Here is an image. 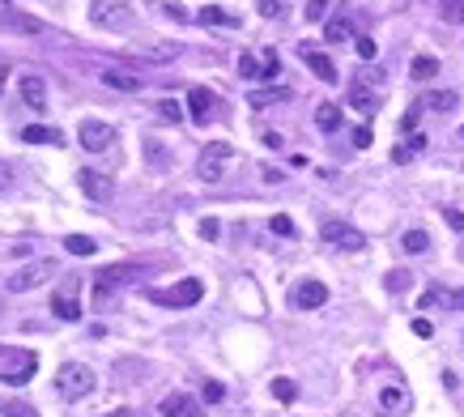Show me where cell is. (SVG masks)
<instances>
[{"label":"cell","mask_w":464,"mask_h":417,"mask_svg":"<svg viewBox=\"0 0 464 417\" xmlns=\"http://www.w3.org/2000/svg\"><path fill=\"white\" fill-rule=\"evenodd\" d=\"M94 371L85 367V362H68V367H60V375H55V388H60V396L64 401H85L90 392H94Z\"/></svg>","instance_id":"cell-1"},{"label":"cell","mask_w":464,"mask_h":417,"mask_svg":"<svg viewBox=\"0 0 464 417\" xmlns=\"http://www.w3.org/2000/svg\"><path fill=\"white\" fill-rule=\"evenodd\" d=\"M230 162H234V149H230L226 141H209L205 153H200V162H196V175H200L205 183H217V179H226Z\"/></svg>","instance_id":"cell-2"},{"label":"cell","mask_w":464,"mask_h":417,"mask_svg":"<svg viewBox=\"0 0 464 417\" xmlns=\"http://www.w3.org/2000/svg\"><path fill=\"white\" fill-rule=\"evenodd\" d=\"M200 298H205V286L196 277H183L171 290H149V303H158V307H196Z\"/></svg>","instance_id":"cell-3"},{"label":"cell","mask_w":464,"mask_h":417,"mask_svg":"<svg viewBox=\"0 0 464 417\" xmlns=\"http://www.w3.org/2000/svg\"><path fill=\"white\" fill-rule=\"evenodd\" d=\"M90 21L102 30H128L132 26V9L124 0H90Z\"/></svg>","instance_id":"cell-4"},{"label":"cell","mask_w":464,"mask_h":417,"mask_svg":"<svg viewBox=\"0 0 464 417\" xmlns=\"http://www.w3.org/2000/svg\"><path fill=\"white\" fill-rule=\"evenodd\" d=\"M77 141H81V149H90V153H102V149H111L115 132H111V124H102V119H81V128H77Z\"/></svg>","instance_id":"cell-5"},{"label":"cell","mask_w":464,"mask_h":417,"mask_svg":"<svg viewBox=\"0 0 464 417\" xmlns=\"http://www.w3.org/2000/svg\"><path fill=\"white\" fill-rule=\"evenodd\" d=\"M320 239H324L328 247H337V251H358V247H362V234H358L350 222H324V226H320Z\"/></svg>","instance_id":"cell-6"},{"label":"cell","mask_w":464,"mask_h":417,"mask_svg":"<svg viewBox=\"0 0 464 417\" xmlns=\"http://www.w3.org/2000/svg\"><path fill=\"white\" fill-rule=\"evenodd\" d=\"M34 371H38V354L21 350V354H13V358L4 362L0 379H4V384H13V388H21V384H30V379H34Z\"/></svg>","instance_id":"cell-7"},{"label":"cell","mask_w":464,"mask_h":417,"mask_svg":"<svg viewBox=\"0 0 464 417\" xmlns=\"http://www.w3.org/2000/svg\"><path fill=\"white\" fill-rule=\"evenodd\" d=\"M77 188H81L90 200H98V205H107L111 192H115V183H111L102 170H94V166H81V170H77Z\"/></svg>","instance_id":"cell-8"},{"label":"cell","mask_w":464,"mask_h":417,"mask_svg":"<svg viewBox=\"0 0 464 417\" xmlns=\"http://www.w3.org/2000/svg\"><path fill=\"white\" fill-rule=\"evenodd\" d=\"M132 273H136L132 264H115V269H102V273L94 277V303L102 307V303H107V298H111V294H115V290H119V286L132 277Z\"/></svg>","instance_id":"cell-9"},{"label":"cell","mask_w":464,"mask_h":417,"mask_svg":"<svg viewBox=\"0 0 464 417\" xmlns=\"http://www.w3.org/2000/svg\"><path fill=\"white\" fill-rule=\"evenodd\" d=\"M55 273V260H38V264H30V269H17L13 277H9V290L13 294H26V290H34L38 281H47Z\"/></svg>","instance_id":"cell-10"},{"label":"cell","mask_w":464,"mask_h":417,"mask_svg":"<svg viewBox=\"0 0 464 417\" xmlns=\"http://www.w3.org/2000/svg\"><path fill=\"white\" fill-rule=\"evenodd\" d=\"M324 303H328V286H324V281L307 277V281L294 286V307H298V311H320Z\"/></svg>","instance_id":"cell-11"},{"label":"cell","mask_w":464,"mask_h":417,"mask_svg":"<svg viewBox=\"0 0 464 417\" xmlns=\"http://www.w3.org/2000/svg\"><path fill=\"white\" fill-rule=\"evenodd\" d=\"M158 413L162 417H205V409H200V401H196L192 392H171V396L158 405Z\"/></svg>","instance_id":"cell-12"},{"label":"cell","mask_w":464,"mask_h":417,"mask_svg":"<svg viewBox=\"0 0 464 417\" xmlns=\"http://www.w3.org/2000/svg\"><path fill=\"white\" fill-rule=\"evenodd\" d=\"M128 55L149 60V64H171V60L179 55V43H132V47H128Z\"/></svg>","instance_id":"cell-13"},{"label":"cell","mask_w":464,"mask_h":417,"mask_svg":"<svg viewBox=\"0 0 464 417\" xmlns=\"http://www.w3.org/2000/svg\"><path fill=\"white\" fill-rule=\"evenodd\" d=\"M51 311H55V320H81V303H77V281L51 294Z\"/></svg>","instance_id":"cell-14"},{"label":"cell","mask_w":464,"mask_h":417,"mask_svg":"<svg viewBox=\"0 0 464 417\" xmlns=\"http://www.w3.org/2000/svg\"><path fill=\"white\" fill-rule=\"evenodd\" d=\"M213 107H217V98H213L205 85H192V94H188V115H192L196 124H209Z\"/></svg>","instance_id":"cell-15"},{"label":"cell","mask_w":464,"mask_h":417,"mask_svg":"<svg viewBox=\"0 0 464 417\" xmlns=\"http://www.w3.org/2000/svg\"><path fill=\"white\" fill-rule=\"evenodd\" d=\"M17 90H21V102H26V107H34V111L47 102V81H43V77H34V72H26V77L17 81Z\"/></svg>","instance_id":"cell-16"},{"label":"cell","mask_w":464,"mask_h":417,"mask_svg":"<svg viewBox=\"0 0 464 417\" xmlns=\"http://www.w3.org/2000/svg\"><path fill=\"white\" fill-rule=\"evenodd\" d=\"M303 60H307V68H311L320 81H328V85L337 81V64H333L324 51H315V47H303Z\"/></svg>","instance_id":"cell-17"},{"label":"cell","mask_w":464,"mask_h":417,"mask_svg":"<svg viewBox=\"0 0 464 417\" xmlns=\"http://www.w3.org/2000/svg\"><path fill=\"white\" fill-rule=\"evenodd\" d=\"M379 409H384V413H405V409H409V392H405L401 384L379 388Z\"/></svg>","instance_id":"cell-18"},{"label":"cell","mask_w":464,"mask_h":417,"mask_svg":"<svg viewBox=\"0 0 464 417\" xmlns=\"http://www.w3.org/2000/svg\"><path fill=\"white\" fill-rule=\"evenodd\" d=\"M102 85L119 90V94H136V90H141V77H136V72H124V68H107V72H102Z\"/></svg>","instance_id":"cell-19"},{"label":"cell","mask_w":464,"mask_h":417,"mask_svg":"<svg viewBox=\"0 0 464 417\" xmlns=\"http://www.w3.org/2000/svg\"><path fill=\"white\" fill-rule=\"evenodd\" d=\"M350 107H354L358 115H375V107H379V98L371 94V85H362V81H354V85H350Z\"/></svg>","instance_id":"cell-20"},{"label":"cell","mask_w":464,"mask_h":417,"mask_svg":"<svg viewBox=\"0 0 464 417\" xmlns=\"http://www.w3.org/2000/svg\"><path fill=\"white\" fill-rule=\"evenodd\" d=\"M409 77H414V81H435V77H439V60H435V55H414Z\"/></svg>","instance_id":"cell-21"},{"label":"cell","mask_w":464,"mask_h":417,"mask_svg":"<svg viewBox=\"0 0 464 417\" xmlns=\"http://www.w3.org/2000/svg\"><path fill=\"white\" fill-rule=\"evenodd\" d=\"M324 38H328V43H345V38H354V21H350V17H328Z\"/></svg>","instance_id":"cell-22"},{"label":"cell","mask_w":464,"mask_h":417,"mask_svg":"<svg viewBox=\"0 0 464 417\" xmlns=\"http://www.w3.org/2000/svg\"><path fill=\"white\" fill-rule=\"evenodd\" d=\"M239 72H243L247 81H269V77H264V55H252V51L239 55Z\"/></svg>","instance_id":"cell-23"},{"label":"cell","mask_w":464,"mask_h":417,"mask_svg":"<svg viewBox=\"0 0 464 417\" xmlns=\"http://www.w3.org/2000/svg\"><path fill=\"white\" fill-rule=\"evenodd\" d=\"M196 17H200V26H239V17H230V13L217 9V4H205Z\"/></svg>","instance_id":"cell-24"},{"label":"cell","mask_w":464,"mask_h":417,"mask_svg":"<svg viewBox=\"0 0 464 417\" xmlns=\"http://www.w3.org/2000/svg\"><path fill=\"white\" fill-rule=\"evenodd\" d=\"M315 124H320V132H337V128H341V107H333V102H320V111H315Z\"/></svg>","instance_id":"cell-25"},{"label":"cell","mask_w":464,"mask_h":417,"mask_svg":"<svg viewBox=\"0 0 464 417\" xmlns=\"http://www.w3.org/2000/svg\"><path fill=\"white\" fill-rule=\"evenodd\" d=\"M21 141H30V145H60L64 136H60L55 128H38V124H30V128L21 132Z\"/></svg>","instance_id":"cell-26"},{"label":"cell","mask_w":464,"mask_h":417,"mask_svg":"<svg viewBox=\"0 0 464 417\" xmlns=\"http://www.w3.org/2000/svg\"><path fill=\"white\" fill-rule=\"evenodd\" d=\"M422 149H426V136H422V132H414V136H405V145H396V149H392V162H409V158H414V153H422Z\"/></svg>","instance_id":"cell-27"},{"label":"cell","mask_w":464,"mask_h":417,"mask_svg":"<svg viewBox=\"0 0 464 417\" xmlns=\"http://www.w3.org/2000/svg\"><path fill=\"white\" fill-rule=\"evenodd\" d=\"M401 247H405L409 256H426V251H431V234H426V230H409V234L401 239Z\"/></svg>","instance_id":"cell-28"},{"label":"cell","mask_w":464,"mask_h":417,"mask_svg":"<svg viewBox=\"0 0 464 417\" xmlns=\"http://www.w3.org/2000/svg\"><path fill=\"white\" fill-rule=\"evenodd\" d=\"M0 21H4V26H13V30H26V34H38V21H34V17H21V13H13L9 4L0 9Z\"/></svg>","instance_id":"cell-29"},{"label":"cell","mask_w":464,"mask_h":417,"mask_svg":"<svg viewBox=\"0 0 464 417\" xmlns=\"http://www.w3.org/2000/svg\"><path fill=\"white\" fill-rule=\"evenodd\" d=\"M290 98V90L286 85H273V90H256L252 94V107H269V102H286Z\"/></svg>","instance_id":"cell-30"},{"label":"cell","mask_w":464,"mask_h":417,"mask_svg":"<svg viewBox=\"0 0 464 417\" xmlns=\"http://www.w3.org/2000/svg\"><path fill=\"white\" fill-rule=\"evenodd\" d=\"M422 107H431V111H452V107H456V94H452V90L426 94V98H422Z\"/></svg>","instance_id":"cell-31"},{"label":"cell","mask_w":464,"mask_h":417,"mask_svg":"<svg viewBox=\"0 0 464 417\" xmlns=\"http://www.w3.org/2000/svg\"><path fill=\"white\" fill-rule=\"evenodd\" d=\"M64 247H68L72 256H94V251H98V243H94V239H85V234H68V239H64Z\"/></svg>","instance_id":"cell-32"},{"label":"cell","mask_w":464,"mask_h":417,"mask_svg":"<svg viewBox=\"0 0 464 417\" xmlns=\"http://www.w3.org/2000/svg\"><path fill=\"white\" fill-rule=\"evenodd\" d=\"M158 115H162L166 124H179V119H183V107H179L175 98H162V102H158Z\"/></svg>","instance_id":"cell-33"},{"label":"cell","mask_w":464,"mask_h":417,"mask_svg":"<svg viewBox=\"0 0 464 417\" xmlns=\"http://www.w3.org/2000/svg\"><path fill=\"white\" fill-rule=\"evenodd\" d=\"M273 396H277V401H286V405H290V401H294V396H298V384H294V379H273Z\"/></svg>","instance_id":"cell-34"},{"label":"cell","mask_w":464,"mask_h":417,"mask_svg":"<svg viewBox=\"0 0 464 417\" xmlns=\"http://www.w3.org/2000/svg\"><path fill=\"white\" fill-rule=\"evenodd\" d=\"M328 9H333V0H307L303 17H307V21H324V17H328Z\"/></svg>","instance_id":"cell-35"},{"label":"cell","mask_w":464,"mask_h":417,"mask_svg":"<svg viewBox=\"0 0 464 417\" xmlns=\"http://www.w3.org/2000/svg\"><path fill=\"white\" fill-rule=\"evenodd\" d=\"M439 13H443L448 21L464 26V0H439Z\"/></svg>","instance_id":"cell-36"},{"label":"cell","mask_w":464,"mask_h":417,"mask_svg":"<svg viewBox=\"0 0 464 417\" xmlns=\"http://www.w3.org/2000/svg\"><path fill=\"white\" fill-rule=\"evenodd\" d=\"M269 230H273V234H281V239H290V234H294V222H290L286 213H277V217L269 222Z\"/></svg>","instance_id":"cell-37"},{"label":"cell","mask_w":464,"mask_h":417,"mask_svg":"<svg viewBox=\"0 0 464 417\" xmlns=\"http://www.w3.org/2000/svg\"><path fill=\"white\" fill-rule=\"evenodd\" d=\"M388 290H392V294L409 290V273H405V269H392V273H388Z\"/></svg>","instance_id":"cell-38"},{"label":"cell","mask_w":464,"mask_h":417,"mask_svg":"<svg viewBox=\"0 0 464 417\" xmlns=\"http://www.w3.org/2000/svg\"><path fill=\"white\" fill-rule=\"evenodd\" d=\"M277 72H281V60H277V51L269 47V51H264V77H269V81H277Z\"/></svg>","instance_id":"cell-39"},{"label":"cell","mask_w":464,"mask_h":417,"mask_svg":"<svg viewBox=\"0 0 464 417\" xmlns=\"http://www.w3.org/2000/svg\"><path fill=\"white\" fill-rule=\"evenodd\" d=\"M200 396H205V401H209V405H217V401H222V396H226V388H222V384H217V379H209V384H205V392H200Z\"/></svg>","instance_id":"cell-40"},{"label":"cell","mask_w":464,"mask_h":417,"mask_svg":"<svg viewBox=\"0 0 464 417\" xmlns=\"http://www.w3.org/2000/svg\"><path fill=\"white\" fill-rule=\"evenodd\" d=\"M281 13H286L281 0H260V17H281Z\"/></svg>","instance_id":"cell-41"},{"label":"cell","mask_w":464,"mask_h":417,"mask_svg":"<svg viewBox=\"0 0 464 417\" xmlns=\"http://www.w3.org/2000/svg\"><path fill=\"white\" fill-rule=\"evenodd\" d=\"M354 47H358V55H362V60H375V51H379V47H375V38H358Z\"/></svg>","instance_id":"cell-42"},{"label":"cell","mask_w":464,"mask_h":417,"mask_svg":"<svg viewBox=\"0 0 464 417\" xmlns=\"http://www.w3.org/2000/svg\"><path fill=\"white\" fill-rule=\"evenodd\" d=\"M418 115H422V102H414V111H405L401 128H405V132H414V128H418Z\"/></svg>","instance_id":"cell-43"},{"label":"cell","mask_w":464,"mask_h":417,"mask_svg":"<svg viewBox=\"0 0 464 417\" xmlns=\"http://www.w3.org/2000/svg\"><path fill=\"white\" fill-rule=\"evenodd\" d=\"M443 217H448L452 230H464V213H460V209H443Z\"/></svg>","instance_id":"cell-44"},{"label":"cell","mask_w":464,"mask_h":417,"mask_svg":"<svg viewBox=\"0 0 464 417\" xmlns=\"http://www.w3.org/2000/svg\"><path fill=\"white\" fill-rule=\"evenodd\" d=\"M354 145H358V149H367V145H371V128H367V124H362V128H354Z\"/></svg>","instance_id":"cell-45"},{"label":"cell","mask_w":464,"mask_h":417,"mask_svg":"<svg viewBox=\"0 0 464 417\" xmlns=\"http://www.w3.org/2000/svg\"><path fill=\"white\" fill-rule=\"evenodd\" d=\"M200 234H205V239H217V234H222V226H217L213 217H205V222H200Z\"/></svg>","instance_id":"cell-46"},{"label":"cell","mask_w":464,"mask_h":417,"mask_svg":"<svg viewBox=\"0 0 464 417\" xmlns=\"http://www.w3.org/2000/svg\"><path fill=\"white\" fill-rule=\"evenodd\" d=\"M414 332H418V337H435V324H431V320H422V315H418V320H414Z\"/></svg>","instance_id":"cell-47"},{"label":"cell","mask_w":464,"mask_h":417,"mask_svg":"<svg viewBox=\"0 0 464 417\" xmlns=\"http://www.w3.org/2000/svg\"><path fill=\"white\" fill-rule=\"evenodd\" d=\"M4 417H34L30 409H4Z\"/></svg>","instance_id":"cell-48"},{"label":"cell","mask_w":464,"mask_h":417,"mask_svg":"<svg viewBox=\"0 0 464 417\" xmlns=\"http://www.w3.org/2000/svg\"><path fill=\"white\" fill-rule=\"evenodd\" d=\"M107 417H132V413L128 409H115V413H107Z\"/></svg>","instance_id":"cell-49"},{"label":"cell","mask_w":464,"mask_h":417,"mask_svg":"<svg viewBox=\"0 0 464 417\" xmlns=\"http://www.w3.org/2000/svg\"><path fill=\"white\" fill-rule=\"evenodd\" d=\"M0 94H4V68H0Z\"/></svg>","instance_id":"cell-50"},{"label":"cell","mask_w":464,"mask_h":417,"mask_svg":"<svg viewBox=\"0 0 464 417\" xmlns=\"http://www.w3.org/2000/svg\"><path fill=\"white\" fill-rule=\"evenodd\" d=\"M460 141H464V128H460Z\"/></svg>","instance_id":"cell-51"},{"label":"cell","mask_w":464,"mask_h":417,"mask_svg":"<svg viewBox=\"0 0 464 417\" xmlns=\"http://www.w3.org/2000/svg\"><path fill=\"white\" fill-rule=\"evenodd\" d=\"M0 4H4V0H0Z\"/></svg>","instance_id":"cell-52"}]
</instances>
